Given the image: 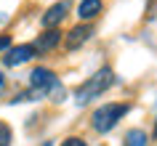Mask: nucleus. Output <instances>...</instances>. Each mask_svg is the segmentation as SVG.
I'll return each instance as SVG.
<instances>
[{
  "mask_svg": "<svg viewBox=\"0 0 157 146\" xmlns=\"http://www.w3.org/2000/svg\"><path fill=\"white\" fill-rule=\"evenodd\" d=\"M128 112H131V104H104V106H99V109L93 112L91 125H93L96 133H109Z\"/></svg>",
  "mask_w": 157,
  "mask_h": 146,
  "instance_id": "3",
  "label": "nucleus"
},
{
  "mask_svg": "<svg viewBox=\"0 0 157 146\" xmlns=\"http://www.w3.org/2000/svg\"><path fill=\"white\" fill-rule=\"evenodd\" d=\"M155 138H157V125H155Z\"/></svg>",
  "mask_w": 157,
  "mask_h": 146,
  "instance_id": "14",
  "label": "nucleus"
},
{
  "mask_svg": "<svg viewBox=\"0 0 157 146\" xmlns=\"http://www.w3.org/2000/svg\"><path fill=\"white\" fill-rule=\"evenodd\" d=\"M59 43H61V32H59V29H45V32L32 43V48L37 51V53H45V51H53Z\"/></svg>",
  "mask_w": 157,
  "mask_h": 146,
  "instance_id": "6",
  "label": "nucleus"
},
{
  "mask_svg": "<svg viewBox=\"0 0 157 146\" xmlns=\"http://www.w3.org/2000/svg\"><path fill=\"white\" fill-rule=\"evenodd\" d=\"M35 53H37V51H35L29 43H24V45H11V48L6 51V56H3V64H6V66L27 64L29 58H35Z\"/></svg>",
  "mask_w": 157,
  "mask_h": 146,
  "instance_id": "4",
  "label": "nucleus"
},
{
  "mask_svg": "<svg viewBox=\"0 0 157 146\" xmlns=\"http://www.w3.org/2000/svg\"><path fill=\"white\" fill-rule=\"evenodd\" d=\"M29 88L37 93V96H48L51 101H64V85L59 82V77L51 69H45V66H37V69H32V74H29Z\"/></svg>",
  "mask_w": 157,
  "mask_h": 146,
  "instance_id": "2",
  "label": "nucleus"
},
{
  "mask_svg": "<svg viewBox=\"0 0 157 146\" xmlns=\"http://www.w3.org/2000/svg\"><path fill=\"white\" fill-rule=\"evenodd\" d=\"M67 11H69V0H61L56 6H51V8L43 13V24L48 27V29H56V24L67 16Z\"/></svg>",
  "mask_w": 157,
  "mask_h": 146,
  "instance_id": "5",
  "label": "nucleus"
},
{
  "mask_svg": "<svg viewBox=\"0 0 157 146\" xmlns=\"http://www.w3.org/2000/svg\"><path fill=\"white\" fill-rule=\"evenodd\" d=\"M147 144H149V136L144 130H139V128L128 130V133H125V141H123V146H147Z\"/></svg>",
  "mask_w": 157,
  "mask_h": 146,
  "instance_id": "9",
  "label": "nucleus"
},
{
  "mask_svg": "<svg viewBox=\"0 0 157 146\" xmlns=\"http://www.w3.org/2000/svg\"><path fill=\"white\" fill-rule=\"evenodd\" d=\"M112 85H115V72H112L109 66H104V69H99L96 74H91L80 88L75 90V101H77L80 106H85L88 101H93L96 96H101V93L109 90Z\"/></svg>",
  "mask_w": 157,
  "mask_h": 146,
  "instance_id": "1",
  "label": "nucleus"
},
{
  "mask_svg": "<svg viewBox=\"0 0 157 146\" xmlns=\"http://www.w3.org/2000/svg\"><path fill=\"white\" fill-rule=\"evenodd\" d=\"M45 146H51V144H45Z\"/></svg>",
  "mask_w": 157,
  "mask_h": 146,
  "instance_id": "15",
  "label": "nucleus"
},
{
  "mask_svg": "<svg viewBox=\"0 0 157 146\" xmlns=\"http://www.w3.org/2000/svg\"><path fill=\"white\" fill-rule=\"evenodd\" d=\"M101 13V0H80V6H77V16L83 19V21H91Z\"/></svg>",
  "mask_w": 157,
  "mask_h": 146,
  "instance_id": "8",
  "label": "nucleus"
},
{
  "mask_svg": "<svg viewBox=\"0 0 157 146\" xmlns=\"http://www.w3.org/2000/svg\"><path fill=\"white\" fill-rule=\"evenodd\" d=\"M11 141H13V130L8 122L0 120V146H11Z\"/></svg>",
  "mask_w": 157,
  "mask_h": 146,
  "instance_id": "10",
  "label": "nucleus"
},
{
  "mask_svg": "<svg viewBox=\"0 0 157 146\" xmlns=\"http://www.w3.org/2000/svg\"><path fill=\"white\" fill-rule=\"evenodd\" d=\"M11 48V37L8 35H0V51H8Z\"/></svg>",
  "mask_w": 157,
  "mask_h": 146,
  "instance_id": "12",
  "label": "nucleus"
},
{
  "mask_svg": "<svg viewBox=\"0 0 157 146\" xmlns=\"http://www.w3.org/2000/svg\"><path fill=\"white\" fill-rule=\"evenodd\" d=\"M61 146H88V144H85L83 138L72 136V138H64V141H61Z\"/></svg>",
  "mask_w": 157,
  "mask_h": 146,
  "instance_id": "11",
  "label": "nucleus"
},
{
  "mask_svg": "<svg viewBox=\"0 0 157 146\" xmlns=\"http://www.w3.org/2000/svg\"><path fill=\"white\" fill-rule=\"evenodd\" d=\"M91 35H93V27L91 24H77L75 29H69V35H67V48H69V51L80 48Z\"/></svg>",
  "mask_w": 157,
  "mask_h": 146,
  "instance_id": "7",
  "label": "nucleus"
},
{
  "mask_svg": "<svg viewBox=\"0 0 157 146\" xmlns=\"http://www.w3.org/2000/svg\"><path fill=\"white\" fill-rule=\"evenodd\" d=\"M3 88H6V77H3V69H0V93H3Z\"/></svg>",
  "mask_w": 157,
  "mask_h": 146,
  "instance_id": "13",
  "label": "nucleus"
}]
</instances>
